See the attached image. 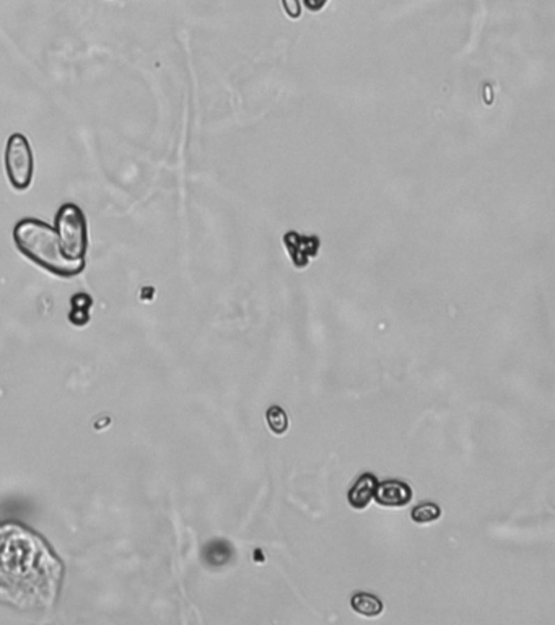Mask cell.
<instances>
[{"label": "cell", "instance_id": "1", "mask_svg": "<svg viewBox=\"0 0 555 625\" xmlns=\"http://www.w3.org/2000/svg\"><path fill=\"white\" fill-rule=\"evenodd\" d=\"M62 564L43 537L17 522L0 525V603L46 609L57 598Z\"/></svg>", "mask_w": 555, "mask_h": 625}, {"label": "cell", "instance_id": "2", "mask_svg": "<svg viewBox=\"0 0 555 625\" xmlns=\"http://www.w3.org/2000/svg\"><path fill=\"white\" fill-rule=\"evenodd\" d=\"M13 241L24 257L59 277L78 276L85 269V262L66 257L56 229L39 218L20 220L13 228Z\"/></svg>", "mask_w": 555, "mask_h": 625}, {"label": "cell", "instance_id": "3", "mask_svg": "<svg viewBox=\"0 0 555 625\" xmlns=\"http://www.w3.org/2000/svg\"><path fill=\"white\" fill-rule=\"evenodd\" d=\"M62 253L73 262H85L88 251V223L83 210L77 204H64L54 218Z\"/></svg>", "mask_w": 555, "mask_h": 625}, {"label": "cell", "instance_id": "4", "mask_svg": "<svg viewBox=\"0 0 555 625\" xmlns=\"http://www.w3.org/2000/svg\"><path fill=\"white\" fill-rule=\"evenodd\" d=\"M5 173L15 190H27L33 183L34 158L27 135L15 132L5 146Z\"/></svg>", "mask_w": 555, "mask_h": 625}, {"label": "cell", "instance_id": "5", "mask_svg": "<svg viewBox=\"0 0 555 625\" xmlns=\"http://www.w3.org/2000/svg\"><path fill=\"white\" fill-rule=\"evenodd\" d=\"M283 244L292 259L293 267L297 269L308 267L311 259L316 257L321 249V239L316 234H302L293 229L283 234Z\"/></svg>", "mask_w": 555, "mask_h": 625}, {"label": "cell", "instance_id": "6", "mask_svg": "<svg viewBox=\"0 0 555 625\" xmlns=\"http://www.w3.org/2000/svg\"><path fill=\"white\" fill-rule=\"evenodd\" d=\"M373 500L385 508L407 506L412 500V488L401 481L378 482Z\"/></svg>", "mask_w": 555, "mask_h": 625}, {"label": "cell", "instance_id": "7", "mask_svg": "<svg viewBox=\"0 0 555 625\" xmlns=\"http://www.w3.org/2000/svg\"><path fill=\"white\" fill-rule=\"evenodd\" d=\"M378 481L373 474L367 472L363 474L357 479V482L353 483V487L348 490L347 493V500L348 505H350L353 510H365V508L370 505L373 497H375V490H376Z\"/></svg>", "mask_w": 555, "mask_h": 625}, {"label": "cell", "instance_id": "8", "mask_svg": "<svg viewBox=\"0 0 555 625\" xmlns=\"http://www.w3.org/2000/svg\"><path fill=\"white\" fill-rule=\"evenodd\" d=\"M350 605L353 612H357L358 615H363V617L368 619L380 617L383 614V609H385L381 599L370 593H355L350 599Z\"/></svg>", "mask_w": 555, "mask_h": 625}, {"label": "cell", "instance_id": "9", "mask_svg": "<svg viewBox=\"0 0 555 625\" xmlns=\"http://www.w3.org/2000/svg\"><path fill=\"white\" fill-rule=\"evenodd\" d=\"M410 518L415 525H431L441 518V508L436 503L427 502L420 503L415 508H412Z\"/></svg>", "mask_w": 555, "mask_h": 625}, {"label": "cell", "instance_id": "10", "mask_svg": "<svg viewBox=\"0 0 555 625\" xmlns=\"http://www.w3.org/2000/svg\"><path fill=\"white\" fill-rule=\"evenodd\" d=\"M266 422H267L269 430H271L274 435H279L280 437V435L287 433V430H288L287 412H285L282 407H279V405H272V407L267 410Z\"/></svg>", "mask_w": 555, "mask_h": 625}, {"label": "cell", "instance_id": "11", "mask_svg": "<svg viewBox=\"0 0 555 625\" xmlns=\"http://www.w3.org/2000/svg\"><path fill=\"white\" fill-rule=\"evenodd\" d=\"M280 2H282V8L283 12L287 13L288 18L299 20V17H302V5H299V0H280Z\"/></svg>", "mask_w": 555, "mask_h": 625}, {"label": "cell", "instance_id": "12", "mask_svg": "<svg viewBox=\"0 0 555 625\" xmlns=\"http://www.w3.org/2000/svg\"><path fill=\"white\" fill-rule=\"evenodd\" d=\"M329 0H303L304 7L308 8V12L311 13H319L321 10H324Z\"/></svg>", "mask_w": 555, "mask_h": 625}]
</instances>
